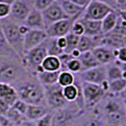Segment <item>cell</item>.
Instances as JSON below:
<instances>
[{
	"mask_svg": "<svg viewBox=\"0 0 126 126\" xmlns=\"http://www.w3.org/2000/svg\"><path fill=\"white\" fill-rule=\"evenodd\" d=\"M13 87L18 98L27 105H43L45 103L44 89L37 77L32 78L26 75Z\"/></svg>",
	"mask_w": 126,
	"mask_h": 126,
	"instance_id": "cell-1",
	"label": "cell"
},
{
	"mask_svg": "<svg viewBox=\"0 0 126 126\" xmlns=\"http://www.w3.org/2000/svg\"><path fill=\"white\" fill-rule=\"evenodd\" d=\"M26 76V69L19 57L0 58V83L14 86Z\"/></svg>",
	"mask_w": 126,
	"mask_h": 126,
	"instance_id": "cell-2",
	"label": "cell"
},
{
	"mask_svg": "<svg viewBox=\"0 0 126 126\" xmlns=\"http://www.w3.org/2000/svg\"><path fill=\"white\" fill-rule=\"evenodd\" d=\"M0 26L7 42L14 52L23 58L24 53V36L19 31V24L7 18L0 21Z\"/></svg>",
	"mask_w": 126,
	"mask_h": 126,
	"instance_id": "cell-3",
	"label": "cell"
},
{
	"mask_svg": "<svg viewBox=\"0 0 126 126\" xmlns=\"http://www.w3.org/2000/svg\"><path fill=\"white\" fill-rule=\"evenodd\" d=\"M103 116L106 126H121L124 122L126 112L123 104L109 99L103 106Z\"/></svg>",
	"mask_w": 126,
	"mask_h": 126,
	"instance_id": "cell-4",
	"label": "cell"
},
{
	"mask_svg": "<svg viewBox=\"0 0 126 126\" xmlns=\"http://www.w3.org/2000/svg\"><path fill=\"white\" fill-rule=\"evenodd\" d=\"M45 41L42 44L38 45L37 47L26 52L22 58V62L24 64L25 68L28 70L29 72L31 71L32 73H35L36 69L42 65L43 59L48 56Z\"/></svg>",
	"mask_w": 126,
	"mask_h": 126,
	"instance_id": "cell-5",
	"label": "cell"
},
{
	"mask_svg": "<svg viewBox=\"0 0 126 126\" xmlns=\"http://www.w3.org/2000/svg\"><path fill=\"white\" fill-rule=\"evenodd\" d=\"M44 89V99L49 108L53 110H59L66 107L68 102L65 100L62 93V88L58 84L52 86H45Z\"/></svg>",
	"mask_w": 126,
	"mask_h": 126,
	"instance_id": "cell-6",
	"label": "cell"
},
{
	"mask_svg": "<svg viewBox=\"0 0 126 126\" xmlns=\"http://www.w3.org/2000/svg\"><path fill=\"white\" fill-rule=\"evenodd\" d=\"M114 9L110 6L106 5L103 2L97 0H91L88 6L85 8L82 14L79 18L93 20V21H102L108 13H110Z\"/></svg>",
	"mask_w": 126,
	"mask_h": 126,
	"instance_id": "cell-7",
	"label": "cell"
},
{
	"mask_svg": "<svg viewBox=\"0 0 126 126\" xmlns=\"http://www.w3.org/2000/svg\"><path fill=\"white\" fill-rule=\"evenodd\" d=\"M81 90L84 99L85 105L87 106H94L99 104L104 99L106 91L99 85L91 84V83H81Z\"/></svg>",
	"mask_w": 126,
	"mask_h": 126,
	"instance_id": "cell-8",
	"label": "cell"
},
{
	"mask_svg": "<svg viewBox=\"0 0 126 126\" xmlns=\"http://www.w3.org/2000/svg\"><path fill=\"white\" fill-rule=\"evenodd\" d=\"M33 8V0H15L11 4L9 18L18 24H24Z\"/></svg>",
	"mask_w": 126,
	"mask_h": 126,
	"instance_id": "cell-9",
	"label": "cell"
},
{
	"mask_svg": "<svg viewBox=\"0 0 126 126\" xmlns=\"http://www.w3.org/2000/svg\"><path fill=\"white\" fill-rule=\"evenodd\" d=\"M77 18H68L56 22L45 28V32L48 38H59L65 37L71 32V28L74 22Z\"/></svg>",
	"mask_w": 126,
	"mask_h": 126,
	"instance_id": "cell-10",
	"label": "cell"
},
{
	"mask_svg": "<svg viewBox=\"0 0 126 126\" xmlns=\"http://www.w3.org/2000/svg\"><path fill=\"white\" fill-rule=\"evenodd\" d=\"M42 17L44 20V25H45V28L52 25L56 22H58L60 20H64V19H68L69 17L63 11L61 6L59 4V2L56 1L54 2L52 5H50L48 8L42 11Z\"/></svg>",
	"mask_w": 126,
	"mask_h": 126,
	"instance_id": "cell-11",
	"label": "cell"
},
{
	"mask_svg": "<svg viewBox=\"0 0 126 126\" xmlns=\"http://www.w3.org/2000/svg\"><path fill=\"white\" fill-rule=\"evenodd\" d=\"M80 78L82 82L91 83L95 85H101L107 81L106 79V68L105 66H98L93 69L80 73Z\"/></svg>",
	"mask_w": 126,
	"mask_h": 126,
	"instance_id": "cell-12",
	"label": "cell"
},
{
	"mask_svg": "<svg viewBox=\"0 0 126 126\" xmlns=\"http://www.w3.org/2000/svg\"><path fill=\"white\" fill-rule=\"evenodd\" d=\"M48 38L45 30L30 29L24 36V53L26 54L29 50L42 44Z\"/></svg>",
	"mask_w": 126,
	"mask_h": 126,
	"instance_id": "cell-13",
	"label": "cell"
},
{
	"mask_svg": "<svg viewBox=\"0 0 126 126\" xmlns=\"http://www.w3.org/2000/svg\"><path fill=\"white\" fill-rule=\"evenodd\" d=\"M91 52L96 58V60L100 63V65L106 66L110 63L115 62L116 57L114 55V49L112 48L105 45H99L95 47Z\"/></svg>",
	"mask_w": 126,
	"mask_h": 126,
	"instance_id": "cell-14",
	"label": "cell"
},
{
	"mask_svg": "<svg viewBox=\"0 0 126 126\" xmlns=\"http://www.w3.org/2000/svg\"><path fill=\"white\" fill-rule=\"evenodd\" d=\"M74 120V112L72 109L64 107L57 110L53 116L52 126H72Z\"/></svg>",
	"mask_w": 126,
	"mask_h": 126,
	"instance_id": "cell-15",
	"label": "cell"
},
{
	"mask_svg": "<svg viewBox=\"0 0 126 126\" xmlns=\"http://www.w3.org/2000/svg\"><path fill=\"white\" fill-rule=\"evenodd\" d=\"M24 24L30 29L45 30V25H44V20L42 17V11H38L35 8H33L32 11L29 12Z\"/></svg>",
	"mask_w": 126,
	"mask_h": 126,
	"instance_id": "cell-16",
	"label": "cell"
},
{
	"mask_svg": "<svg viewBox=\"0 0 126 126\" xmlns=\"http://www.w3.org/2000/svg\"><path fill=\"white\" fill-rule=\"evenodd\" d=\"M84 26L85 36L90 38H96L103 35L102 33V25L100 21H93V20H88L83 18H77Z\"/></svg>",
	"mask_w": 126,
	"mask_h": 126,
	"instance_id": "cell-17",
	"label": "cell"
},
{
	"mask_svg": "<svg viewBox=\"0 0 126 126\" xmlns=\"http://www.w3.org/2000/svg\"><path fill=\"white\" fill-rule=\"evenodd\" d=\"M0 99L11 106L19 98L13 86L6 83H0Z\"/></svg>",
	"mask_w": 126,
	"mask_h": 126,
	"instance_id": "cell-18",
	"label": "cell"
},
{
	"mask_svg": "<svg viewBox=\"0 0 126 126\" xmlns=\"http://www.w3.org/2000/svg\"><path fill=\"white\" fill-rule=\"evenodd\" d=\"M46 114H48L47 107L43 105H28L25 117L27 121H37Z\"/></svg>",
	"mask_w": 126,
	"mask_h": 126,
	"instance_id": "cell-19",
	"label": "cell"
},
{
	"mask_svg": "<svg viewBox=\"0 0 126 126\" xmlns=\"http://www.w3.org/2000/svg\"><path fill=\"white\" fill-rule=\"evenodd\" d=\"M118 18H119V12L116 11V10H113L110 13H108V14L101 21V25H102V33H103V35L110 34L111 32L114 31L116 26H117Z\"/></svg>",
	"mask_w": 126,
	"mask_h": 126,
	"instance_id": "cell-20",
	"label": "cell"
},
{
	"mask_svg": "<svg viewBox=\"0 0 126 126\" xmlns=\"http://www.w3.org/2000/svg\"><path fill=\"white\" fill-rule=\"evenodd\" d=\"M59 4L62 8L63 11L69 18H77L82 14L85 8L75 5L74 3L68 0H58Z\"/></svg>",
	"mask_w": 126,
	"mask_h": 126,
	"instance_id": "cell-21",
	"label": "cell"
},
{
	"mask_svg": "<svg viewBox=\"0 0 126 126\" xmlns=\"http://www.w3.org/2000/svg\"><path fill=\"white\" fill-rule=\"evenodd\" d=\"M100 37V36H99ZM99 37L96 38H90L88 36H81L79 38L78 45H77V49L80 53L89 52V51H92L95 47L101 45V42H99L97 39Z\"/></svg>",
	"mask_w": 126,
	"mask_h": 126,
	"instance_id": "cell-22",
	"label": "cell"
},
{
	"mask_svg": "<svg viewBox=\"0 0 126 126\" xmlns=\"http://www.w3.org/2000/svg\"><path fill=\"white\" fill-rule=\"evenodd\" d=\"M78 60L80 61L81 66H82V72H85V71L93 69L95 67L101 66L100 63L96 60V58L93 56V54H92L91 51L81 53L80 56L78 57Z\"/></svg>",
	"mask_w": 126,
	"mask_h": 126,
	"instance_id": "cell-23",
	"label": "cell"
},
{
	"mask_svg": "<svg viewBox=\"0 0 126 126\" xmlns=\"http://www.w3.org/2000/svg\"><path fill=\"white\" fill-rule=\"evenodd\" d=\"M60 71L58 72H46L43 71L42 73H39L36 74L38 81L41 83L42 87L45 86H52V85L58 84V75Z\"/></svg>",
	"mask_w": 126,
	"mask_h": 126,
	"instance_id": "cell-24",
	"label": "cell"
},
{
	"mask_svg": "<svg viewBox=\"0 0 126 126\" xmlns=\"http://www.w3.org/2000/svg\"><path fill=\"white\" fill-rule=\"evenodd\" d=\"M42 68L46 72H58L61 71V63L58 57L47 56L42 63Z\"/></svg>",
	"mask_w": 126,
	"mask_h": 126,
	"instance_id": "cell-25",
	"label": "cell"
},
{
	"mask_svg": "<svg viewBox=\"0 0 126 126\" xmlns=\"http://www.w3.org/2000/svg\"><path fill=\"white\" fill-rule=\"evenodd\" d=\"M62 93L65 100L68 103H74L81 93V86L77 87L75 84L62 88Z\"/></svg>",
	"mask_w": 126,
	"mask_h": 126,
	"instance_id": "cell-26",
	"label": "cell"
},
{
	"mask_svg": "<svg viewBox=\"0 0 126 126\" xmlns=\"http://www.w3.org/2000/svg\"><path fill=\"white\" fill-rule=\"evenodd\" d=\"M105 68H106V79L108 82L122 78V70L118 63H110L106 65Z\"/></svg>",
	"mask_w": 126,
	"mask_h": 126,
	"instance_id": "cell-27",
	"label": "cell"
},
{
	"mask_svg": "<svg viewBox=\"0 0 126 126\" xmlns=\"http://www.w3.org/2000/svg\"><path fill=\"white\" fill-rule=\"evenodd\" d=\"M3 57H19V56L11 49L9 43L7 42L0 26V58Z\"/></svg>",
	"mask_w": 126,
	"mask_h": 126,
	"instance_id": "cell-28",
	"label": "cell"
},
{
	"mask_svg": "<svg viewBox=\"0 0 126 126\" xmlns=\"http://www.w3.org/2000/svg\"><path fill=\"white\" fill-rule=\"evenodd\" d=\"M75 82L74 74L68 71H60L58 79V84L61 88H65L71 85H74Z\"/></svg>",
	"mask_w": 126,
	"mask_h": 126,
	"instance_id": "cell-29",
	"label": "cell"
},
{
	"mask_svg": "<svg viewBox=\"0 0 126 126\" xmlns=\"http://www.w3.org/2000/svg\"><path fill=\"white\" fill-rule=\"evenodd\" d=\"M126 88V79L120 78L108 82V92L113 94H121Z\"/></svg>",
	"mask_w": 126,
	"mask_h": 126,
	"instance_id": "cell-30",
	"label": "cell"
},
{
	"mask_svg": "<svg viewBox=\"0 0 126 126\" xmlns=\"http://www.w3.org/2000/svg\"><path fill=\"white\" fill-rule=\"evenodd\" d=\"M46 48H47L48 56H55V57H59L62 55L63 50L58 46L57 44V39L56 38H47L46 39Z\"/></svg>",
	"mask_w": 126,
	"mask_h": 126,
	"instance_id": "cell-31",
	"label": "cell"
},
{
	"mask_svg": "<svg viewBox=\"0 0 126 126\" xmlns=\"http://www.w3.org/2000/svg\"><path fill=\"white\" fill-rule=\"evenodd\" d=\"M5 117H7L11 122H13L17 126H21L22 123L26 120L25 116L21 114L20 112H18L17 110H15L14 108H12V107H11L9 109V111L7 112Z\"/></svg>",
	"mask_w": 126,
	"mask_h": 126,
	"instance_id": "cell-32",
	"label": "cell"
},
{
	"mask_svg": "<svg viewBox=\"0 0 126 126\" xmlns=\"http://www.w3.org/2000/svg\"><path fill=\"white\" fill-rule=\"evenodd\" d=\"M66 41H67V46L64 50V53L66 54H71L74 50L77 49V45H78V42H79V38L78 36L74 35L73 33H69L66 36Z\"/></svg>",
	"mask_w": 126,
	"mask_h": 126,
	"instance_id": "cell-33",
	"label": "cell"
},
{
	"mask_svg": "<svg viewBox=\"0 0 126 126\" xmlns=\"http://www.w3.org/2000/svg\"><path fill=\"white\" fill-rule=\"evenodd\" d=\"M66 71L72 74H80L82 72V66L78 58H72L66 65Z\"/></svg>",
	"mask_w": 126,
	"mask_h": 126,
	"instance_id": "cell-34",
	"label": "cell"
},
{
	"mask_svg": "<svg viewBox=\"0 0 126 126\" xmlns=\"http://www.w3.org/2000/svg\"><path fill=\"white\" fill-rule=\"evenodd\" d=\"M56 1L58 0H33V6L38 11H42Z\"/></svg>",
	"mask_w": 126,
	"mask_h": 126,
	"instance_id": "cell-35",
	"label": "cell"
},
{
	"mask_svg": "<svg viewBox=\"0 0 126 126\" xmlns=\"http://www.w3.org/2000/svg\"><path fill=\"white\" fill-rule=\"evenodd\" d=\"M11 8V4H8L5 2H0V21L10 17Z\"/></svg>",
	"mask_w": 126,
	"mask_h": 126,
	"instance_id": "cell-36",
	"label": "cell"
},
{
	"mask_svg": "<svg viewBox=\"0 0 126 126\" xmlns=\"http://www.w3.org/2000/svg\"><path fill=\"white\" fill-rule=\"evenodd\" d=\"M114 55L116 57V61L121 64L126 63V47H121L119 49H114Z\"/></svg>",
	"mask_w": 126,
	"mask_h": 126,
	"instance_id": "cell-37",
	"label": "cell"
},
{
	"mask_svg": "<svg viewBox=\"0 0 126 126\" xmlns=\"http://www.w3.org/2000/svg\"><path fill=\"white\" fill-rule=\"evenodd\" d=\"M71 33H73V34L78 36V37H81V36L84 35V33H85L84 26H83V25H82L77 19L74 22V24H73V26H72Z\"/></svg>",
	"mask_w": 126,
	"mask_h": 126,
	"instance_id": "cell-38",
	"label": "cell"
},
{
	"mask_svg": "<svg viewBox=\"0 0 126 126\" xmlns=\"http://www.w3.org/2000/svg\"><path fill=\"white\" fill-rule=\"evenodd\" d=\"M52 121H53V115L48 113L45 116H43L40 120L35 121L36 126H52Z\"/></svg>",
	"mask_w": 126,
	"mask_h": 126,
	"instance_id": "cell-39",
	"label": "cell"
},
{
	"mask_svg": "<svg viewBox=\"0 0 126 126\" xmlns=\"http://www.w3.org/2000/svg\"><path fill=\"white\" fill-rule=\"evenodd\" d=\"M80 126H104L103 122L98 119V118H88L85 119L84 121L81 122Z\"/></svg>",
	"mask_w": 126,
	"mask_h": 126,
	"instance_id": "cell-40",
	"label": "cell"
},
{
	"mask_svg": "<svg viewBox=\"0 0 126 126\" xmlns=\"http://www.w3.org/2000/svg\"><path fill=\"white\" fill-rule=\"evenodd\" d=\"M27 105H28L26 103H25L24 101L18 99L13 105H11V107L14 108L15 110H17L18 112H20L21 114H23V115L25 116V113H26V109H27Z\"/></svg>",
	"mask_w": 126,
	"mask_h": 126,
	"instance_id": "cell-41",
	"label": "cell"
},
{
	"mask_svg": "<svg viewBox=\"0 0 126 126\" xmlns=\"http://www.w3.org/2000/svg\"><path fill=\"white\" fill-rule=\"evenodd\" d=\"M11 107V105H9L6 102L0 99V116H5Z\"/></svg>",
	"mask_w": 126,
	"mask_h": 126,
	"instance_id": "cell-42",
	"label": "cell"
},
{
	"mask_svg": "<svg viewBox=\"0 0 126 126\" xmlns=\"http://www.w3.org/2000/svg\"><path fill=\"white\" fill-rule=\"evenodd\" d=\"M57 39V44H58V46L61 50H63V52H64V50H65V48L67 46V41H66V38L65 37H59V38H56Z\"/></svg>",
	"mask_w": 126,
	"mask_h": 126,
	"instance_id": "cell-43",
	"label": "cell"
},
{
	"mask_svg": "<svg viewBox=\"0 0 126 126\" xmlns=\"http://www.w3.org/2000/svg\"><path fill=\"white\" fill-rule=\"evenodd\" d=\"M0 126H17L13 122H11L7 117L0 116Z\"/></svg>",
	"mask_w": 126,
	"mask_h": 126,
	"instance_id": "cell-44",
	"label": "cell"
},
{
	"mask_svg": "<svg viewBox=\"0 0 126 126\" xmlns=\"http://www.w3.org/2000/svg\"><path fill=\"white\" fill-rule=\"evenodd\" d=\"M68 1H71V2L74 3L75 5L80 6V7H82V8H86L91 0H68Z\"/></svg>",
	"mask_w": 126,
	"mask_h": 126,
	"instance_id": "cell-45",
	"label": "cell"
},
{
	"mask_svg": "<svg viewBox=\"0 0 126 126\" xmlns=\"http://www.w3.org/2000/svg\"><path fill=\"white\" fill-rule=\"evenodd\" d=\"M115 3L120 11H126V0H115Z\"/></svg>",
	"mask_w": 126,
	"mask_h": 126,
	"instance_id": "cell-46",
	"label": "cell"
},
{
	"mask_svg": "<svg viewBox=\"0 0 126 126\" xmlns=\"http://www.w3.org/2000/svg\"><path fill=\"white\" fill-rule=\"evenodd\" d=\"M97 1L103 2V3H105V4H106V5L110 6L111 8H113V7H112L113 5H116L115 0H97Z\"/></svg>",
	"mask_w": 126,
	"mask_h": 126,
	"instance_id": "cell-47",
	"label": "cell"
},
{
	"mask_svg": "<svg viewBox=\"0 0 126 126\" xmlns=\"http://www.w3.org/2000/svg\"><path fill=\"white\" fill-rule=\"evenodd\" d=\"M21 126H36V123H35V121H27V120H26V121L21 124Z\"/></svg>",
	"mask_w": 126,
	"mask_h": 126,
	"instance_id": "cell-48",
	"label": "cell"
},
{
	"mask_svg": "<svg viewBox=\"0 0 126 126\" xmlns=\"http://www.w3.org/2000/svg\"><path fill=\"white\" fill-rule=\"evenodd\" d=\"M118 12H119V16L123 21L126 22V11H119Z\"/></svg>",
	"mask_w": 126,
	"mask_h": 126,
	"instance_id": "cell-49",
	"label": "cell"
},
{
	"mask_svg": "<svg viewBox=\"0 0 126 126\" xmlns=\"http://www.w3.org/2000/svg\"><path fill=\"white\" fill-rule=\"evenodd\" d=\"M121 47H126V36H121Z\"/></svg>",
	"mask_w": 126,
	"mask_h": 126,
	"instance_id": "cell-50",
	"label": "cell"
},
{
	"mask_svg": "<svg viewBox=\"0 0 126 126\" xmlns=\"http://www.w3.org/2000/svg\"><path fill=\"white\" fill-rule=\"evenodd\" d=\"M120 96H121V98L122 100H126V88L124 89V90L121 92V94H120Z\"/></svg>",
	"mask_w": 126,
	"mask_h": 126,
	"instance_id": "cell-51",
	"label": "cell"
},
{
	"mask_svg": "<svg viewBox=\"0 0 126 126\" xmlns=\"http://www.w3.org/2000/svg\"><path fill=\"white\" fill-rule=\"evenodd\" d=\"M117 63L120 65V67L121 68L122 72H126V63H125V64H121V63H119L118 61H117Z\"/></svg>",
	"mask_w": 126,
	"mask_h": 126,
	"instance_id": "cell-52",
	"label": "cell"
},
{
	"mask_svg": "<svg viewBox=\"0 0 126 126\" xmlns=\"http://www.w3.org/2000/svg\"><path fill=\"white\" fill-rule=\"evenodd\" d=\"M122 104H123V106H124V109L126 112V100H122Z\"/></svg>",
	"mask_w": 126,
	"mask_h": 126,
	"instance_id": "cell-53",
	"label": "cell"
}]
</instances>
